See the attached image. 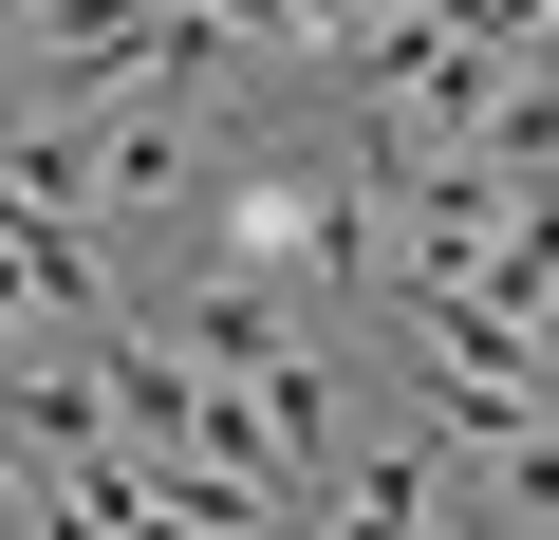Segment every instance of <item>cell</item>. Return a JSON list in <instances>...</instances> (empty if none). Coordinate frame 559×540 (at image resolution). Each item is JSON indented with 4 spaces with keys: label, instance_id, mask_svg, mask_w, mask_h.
<instances>
[{
    "label": "cell",
    "instance_id": "6da1fadb",
    "mask_svg": "<svg viewBox=\"0 0 559 540\" xmlns=\"http://www.w3.org/2000/svg\"><path fill=\"white\" fill-rule=\"evenodd\" d=\"M205 187V149H187V94H131L112 131H94V205H187Z\"/></svg>",
    "mask_w": 559,
    "mask_h": 540
}]
</instances>
